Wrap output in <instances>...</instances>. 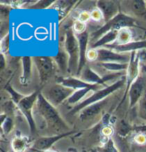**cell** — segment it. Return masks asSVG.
<instances>
[{
  "mask_svg": "<svg viewBox=\"0 0 146 152\" xmlns=\"http://www.w3.org/2000/svg\"><path fill=\"white\" fill-rule=\"evenodd\" d=\"M33 116L34 121L38 119L42 121L41 129H49L55 135L66 133L67 130L69 129L68 125L62 119L57 111V108L48 102L41 94V92L38 94V98H37L33 111Z\"/></svg>",
  "mask_w": 146,
  "mask_h": 152,
  "instance_id": "cell-1",
  "label": "cell"
},
{
  "mask_svg": "<svg viewBox=\"0 0 146 152\" xmlns=\"http://www.w3.org/2000/svg\"><path fill=\"white\" fill-rule=\"evenodd\" d=\"M137 26L136 19L132 18L131 16L125 14L123 12H120L115 17H113L111 20L105 22L101 27H99L96 31L90 34V44L92 45L95 43L100 37H102L107 32L112 30H120L121 28H131V27Z\"/></svg>",
  "mask_w": 146,
  "mask_h": 152,
  "instance_id": "cell-2",
  "label": "cell"
},
{
  "mask_svg": "<svg viewBox=\"0 0 146 152\" xmlns=\"http://www.w3.org/2000/svg\"><path fill=\"white\" fill-rule=\"evenodd\" d=\"M125 84H126V78L123 77L122 79H120L119 81H117V82L105 86V87L99 89V90H97V91L91 92V94L89 95L84 101H82L78 105L72 108L71 111L69 112V115H74V114H76V113H79L80 111H82L84 108L89 106V105L107 99V97L109 96L110 94L114 93L118 89H121L122 87H124Z\"/></svg>",
  "mask_w": 146,
  "mask_h": 152,
  "instance_id": "cell-3",
  "label": "cell"
},
{
  "mask_svg": "<svg viewBox=\"0 0 146 152\" xmlns=\"http://www.w3.org/2000/svg\"><path fill=\"white\" fill-rule=\"evenodd\" d=\"M63 47L69 58L68 73L71 76L77 77L78 69H79V62H80V50H79V42H78L77 36L73 32L72 29H69V30H67L65 32Z\"/></svg>",
  "mask_w": 146,
  "mask_h": 152,
  "instance_id": "cell-4",
  "label": "cell"
},
{
  "mask_svg": "<svg viewBox=\"0 0 146 152\" xmlns=\"http://www.w3.org/2000/svg\"><path fill=\"white\" fill-rule=\"evenodd\" d=\"M40 92L48 102L51 103L54 107L57 108L59 105H61L63 102H66L68 100L69 97L73 94L74 90L56 82L45 86Z\"/></svg>",
  "mask_w": 146,
  "mask_h": 152,
  "instance_id": "cell-5",
  "label": "cell"
},
{
  "mask_svg": "<svg viewBox=\"0 0 146 152\" xmlns=\"http://www.w3.org/2000/svg\"><path fill=\"white\" fill-rule=\"evenodd\" d=\"M34 67L37 71L40 84H45L55 75L58 67L54 57L38 55L33 56Z\"/></svg>",
  "mask_w": 146,
  "mask_h": 152,
  "instance_id": "cell-6",
  "label": "cell"
},
{
  "mask_svg": "<svg viewBox=\"0 0 146 152\" xmlns=\"http://www.w3.org/2000/svg\"><path fill=\"white\" fill-rule=\"evenodd\" d=\"M38 94L39 93H37V92H32V93L24 96L17 104L18 110L23 114V116L27 119V121H28L31 132H34L35 129H36L34 116H33V111H34L35 104H36L37 98H38Z\"/></svg>",
  "mask_w": 146,
  "mask_h": 152,
  "instance_id": "cell-7",
  "label": "cell"
},
{
  "mask_svg": "<svg viewBox=\"0 0 146 152\" xmlns=\"http://www.w3.org/2000/svg\"><path fill=\"white\" fill-rule=\"evenodd\" d=\"M146 91V72L142 70L139 77L132 83L128 90V101L129 108H133L137 106L140 98L143 96V94Z\"/></svg>",
  "mask_w": 146,
  "mask_h": 152,
  "instance_id": "cell-8",
  "label": "cell"
},
{
  "mask_svg": "<svg viewBox=\"0 0 146 152\" xmlns=\"http://www.w3.org/2000/svg\"><path fill=\"white\" fill-rule=\"evenodd\" d=\"M98 58L97 63H125L128 64L130 60V54L126 53H118L116 51L110 49L108 47L98 48Z\"/></svg>",
  "mask_w": 146,
  "mask_h": 152,
  "instance_id": "cell-9",
  "label": "cell"
},
{
  "mask_svg": "<svg viewBox=\"0 0 146 152\" xmlns=\"http://www.w3.org/2000/svg\"><path fill=\"white\" fill-rule=\"evenodd\" d=\"M140 61L138 59L136 52L130 53V60H129L128 67L126 70V84H125V95L128 92L129 88L132 85V83L134 82L137 78L139 77V75L141 74V69H140Z\"/></svg>",
  "mask_w": 146,
  "mask_h": 152,
  "instance_id": "cell-10",
  "label": "cell"
},
{
  "mask_svg": "<svg viewBox=\"0 0 146 152\" xmlns=\"http://www.w3.org/2000/svg\"><path fill=\"white\" fill-rule=\"evenodd\" d=\"M123 13L131 16L132 18H142L146 20V2L145 1H123Z\"/></svg>",
  "mask_w": 146,
  "mask_h": 152,
  "instance_id": "cell-11",
  "label": "cell"
},
{
  "mask_svg": "<svg viewBox=\"0 0 146 152\" xmlns=\"http://www.w3.org/2000/svg\"><path fill=\"white\" fill-rule=\"evenodd\" d=\"M73 133H74V131H68L66 133H62V134L50 135V136H42L35 141L33 148L36 149V150L46 152L48 150H50V148L52 147L54 143H56L57 141L62 139V138L68 136L70 134H73Z\"/></svg>",
  "mask_w": 146,
  "mask_h": 152,
  "instance_id": "cell-12",
  "label": "cell"
},
{
  "mask_svg": "<svg viewBox=\"0 0 146 152\" xmlns=\"http://www.w3.org/2000/svg\"><path fill=\"white\" fill-rule=\"evenodd\" d=\"M57 82L73 89V90H78V89H92L94 91H97L99 89L105 87V86H101V85H91V84H88L84 82V81H82L79 77H75V76L64 77L62 79H59Z\"/></svg>",
  "mask_w": 146,
  "mask_h": 152,
  "instance_id": "cell-13",
  "label": "cell"
},
{
  "mask_svg": "<svg viewBox=\"0 0 146 152\" xmlns=\"http://www.w3.org/2000/svg\"><path fill=\"white\" fill-rule=\"evenodd\" d=\"M21 72L19 76V82L22 85H27L30 83L32 79V74H33V56L24 55L21 57Z\"/></svg>",
  "mask_w": 146,
  "mask_h": 152,
  "instance_id": "cell-14",
  "label": "cell"
},
{
  "mask_svg": "<svg viewBox=\"0 0 146 152\" xmlns=\"http://www.w3.org/2000/svg\"><path fill=\"white\" fill-rule=\"evenodd\" d=\"M107 99L103 100V101H100L94 104H91L84 108L82 111H80L78 114V118L81 121H90L94 119L95 117L99 115L100 113L103 111V109L106 107L107 105Z\"/></svg>",
  "mask_w": 146,
  "mask_h": 152,
  "instance_id": "cell-15",
  "label": "cell"
},
{
  "mask_svg": "<svg viewBox=\"0 0 146 152\" xmlns=\"http://www.w3.org/2000/svg\"><path fill=\"white\" fill-rule=\"evenodd\" d=\"M97 7L102 11L104 15V22L111 20L121 12L120 2L115 1H97Z\"/></svg>",
  "mask_w": 146,
  "mask_h": 152,
  "instance_id": "cell-16",
  "label": "cell"
},
{
  "mask_svg": "<svg viewBox=\"0 0 146 152\" xmlns=\"http://www.w3.org/2000/svg\"><path fill=\"white\" fill-rule=\"evenodd\" d=\"M78 77L82 81H84V82L88 84H91V85L107 86L103 78H102L97 72L94 71L90 66H88V65H86L84 68L82 69V71L80 72Z\"/></svg>",
  "mask_w": 146,
  "mask_h": 152,
  "instance_id": "cell-17",
  "label": "cell"
},
{
  "mask_svg": "<svg viewBox=\"0 0 146 152\" xmlns=\"http://www.w3.org/2000/svg\"><path fill=\"white\" fill-rule=\"evenodd\" d=\"M110 49L116 51L118 53H126L130 54L132 52H137V51L145 49L146 48V40H139V41H133L126 45H111L107 46Z\"/></svg>",
  "mask_w": 146,
  "mask_h": 152,
  "instance_id": "cell-18",
  "label": "cell"
},
{
  "mask_svg": "<svg viewBox=\"0 0 146 152\" xmlns=\"http://www.w3.org/2000/svg\"><path fill=\"white\" fill-rule=\"evenodd\" d=\"M117 36H118V31L117 30H112V31L107 32V33L104 34L102 37H100L95 43H93V44L91 45V48L98 49V48L111 46V45L114 44V43H116Z\"/></svg>",
  "mask_w": 146,
  "mask_h": 152,
  "instance_id": "cell-19",
  "label": "cell"
},
{
  "mask_svg": "<svg viewBox=\"0 0 146 152\" xmlns=\"http://www.w3.org/2000/svg\"><path fill=\"white\" fill-rule=\"evenodd\" d=\"M54 60L56 62V65L58 67V70L62 73H68L69 69V58L67 55L64 47H59L57 55L54 57Z\"/></svg>",
  "mask_w": 146,
  "mask_h": 152,
  "instance_id": "cell-20",
  "label": "cell"
},
{
  "mask_svg": "<svg viewBox=\"0 0 146 152\" xmlns=\"http://www.w3.org/2000/svg\"><path fill=\"white\" fill-rule=\"evenodd\" d=\"M93 91L94 90H92V89H78V90H74L73 94L69 97L66 103L68 105H71V106H76L79 103L84 101L91 94V92Z\"/></svg>",
  "mask_w": 146,
  "mask_h": 152,
  "instance_id": "cell-21",
  "label": "cell"
},
{
  "mask_svg": "<svg viewBox=\"0 0 146 152\" xmlns=\"http://www.w3.org/2000/svg\"><path fill=\"white\" fill-rule=\"evenodd\" d=\"M133 41H135V39L131 28H121L120 30H118L117 40L113 45H126Z\"/></svg>",
  "mask_w": 146,
  "mask_h": 152,
  "instance_id": "cell-22",
  "label": "cell"
},
{
  "mask_svg": "<svg viewBox=\"0 0 146 152\" xmlns=\"http://www.w3.org/2000/svg\"><path fill=\"white\" fill-rule=\"evenodd\" d=\"M97 63V62H96ZM99 67L104 71H107V73H120V72H126L128 64L125 63H97Z\"/></svg>",
  "mask_w": 146,
  "mask_h": 152,
  "instance_id": "cell-23",
  "label": "cell"
},
{
  "mask_svg": "<svg viewBox=\"0 0 146 152\" xmlns=\"http://www.w3.org/2000/svg\"><path fill=\"white\" fill-rule=\"evenodd\" d=\"M28 142L22 136H16L11 141V148L14 152H24L27 149Z\"/></svg>",
  "mask_w": 146,
  "mask_h": 152,
  "instance_id": "cell-24",
  "label": "cell"
},
{
  "mask_svg": "<svg viewBox=\"0 0 146 152\" xmlns=\"http://www.w3.org/2000/svg\"><path fill=\"white\" fill-rule=\"evenodd\" d=\"M136 107H137V115H138L139 119L146 124V91L143 94V96L140 98Z\"/></svg>",
  "mask_w": 146,
  "mask_h": 152,
  "instance_id": "cell-25",
  "label": "cell"
},
{
  "mask_svg": "<svg viewBox=\"0 0 146 152\" xmlns=\"http://www.w3.org/2000/svg\"><path fill=\"white\" fill-rule=\"evenodd\" d=\"M97 152H119L114 139L110 138L105 141V143H103L100 147L97 148Z\"/></svg>",
  "mask_w": 146,
  "mask_h": 152,
  "instance_id": "cell-26",
  "label": "cell"
},
{
  "mask_svg": "<svg viewBox=\"0 0 146 152\" xmlns=\"http://www.w3.org/2000/svg\"><path fill=\"white\" fill-rule=\"evenodd\" d=\"M133 130V127H131L129 124H127L125 121H120L117 127V135L121 137H125Z\"/></svg>",
  "mask_w": 146,
  "mask_h": 152,
  "instance_id": "cell-27",
  "label": "cell"
},
{
  "mask_svg": "<svg viewBox=\"0 0 146 152\" xmlns=\"http://www.w3.org/2000/svg\"><path fill=\"white\" fill-rule=\"evenodd\" d=\"M72 30L76 35L83 34L87 31V25H86V23L81 22L79 20H75L72 25Z\"/></svg>",
  "mask_w": 146,
  "mask_h": 152,
  "instance_id": "cell-28",
  "label": "cell"
},
{
  "mask_svg": "<svg viewBox=\"0 0 146 152\" xmlns=\"http://www.w3.org/2000/svg\"><path fill=\"white\" fill-rule=\"evenodd\" d=\"M90 15H91V19H92L93 21H95V22H101V21H104V15L98 7L93 8V9L90 11Z\"/></svg>",
  "mask_w": 146,
  "mask_h": 152,
  "instance_id": "cell-29",
  "label": "cell"
},
{
  "mask_svg": "<svg viewBox=\"0 0 146 152\" xmlns=\"http://www.w3.org/2000/svg\"><path fill=\"white\" fill-rule=\"evenodd\" d=\"M13 127H14V122H13L12 118L7 116V117L2 121V130H3V132L5 134H8V133L11 132Z\"/></svg>",
  "mask_w": 146,
  "mask_h": 152,
  "instance_id": "cell-30",
  "label": "cell"
},
{
  "mask_svg": "<svg viewBox=\"0 0 146 152\" xmlns=\"http://www.w3.org/2000/svg\"><path fill=\"white\" fill-rule=\"evenodd\" d=\"M98 58V50L95 48H89L87 53H86V60L89 61L90 63H95Z\"/></svg>",
  "mask_w": 146,
  "mask_h": 152,
  "instance_id": "cell-31",
  "label": "cell"
},
{
  "mask_svg": "<svg viewBox=\"0 0 146 152\" xmlns=\"http://www.w3.org/2000/svg\"><path fill=\"white\" fill-rule=\"evenodd\" d=\"M0 47H1V53L5 54L9 50V35L6 34L4 37H2L1 42H0Z\"/></svg>",
  "mask_w": 146,
  "mask_h": 152,
  "instance_id": "cell-32",
  "label": "cell"
},
{
  "mask_svg": "<svg viewBox=\"0 0 146 152\" xmlns=\"http://www.w3.org/2000/svg\"><path fill=\"white\" fill-rule=\"evenodd\" d=\"M134 142L138 145H145L146 144V134L144 132H139L134 136Z\"/></svg>",
  "mask_w": 146,
  "mask_h": 152,
  "instance_id": "cell-33",
  "label": "cell"
},
{
  "mask_svg": "<svg viewBox=\"0 0 146 152\" xmlns=\"http://www.w3.org/2000/svg\"><path fill=\"white\" fill-rule=\"evenodd\" d=\"M90 19H91L90 12L87 11V10H83V11H81L79 14H78V17H77V20H79L83 23L89 22Z\"/></svg>",
  "mask_w": 146,
  "mask_h": 152,
  "instance_id": "cell-34",
  "label": "cell"
},
{
  "mask_svg": "<svg viewBox=\"0 0 146 152\" xmlns=\"http://www.w3.org/2000/svg\"><path fill=\"white\" fill-rule=\"evenodd\" d=\"M113 134H114V129H113V127L111 126L106 125L101 130V135L103 137H106L107 139H110V137H112Z\"/></svg>",
  "mask_w": 146,
  "mask_h": 152,
  "instance_id": "cell-35",
  "label": "cell"
},
{
  "mask_svg": "<svg viewBox=\"0 0 146 152\" xmlns=\"http://www.w3.org/2000/svg\"><path fill=\"white\" fill-rule=\"evenodd\" d=\"M136 53L140 61V64H144L143 66H146V48L145 49H141V50L137 51Z\"/></svg>",
  "mask_w": 146,
  "mask_h": 152,
  "instance_id": "cell-36",
  "label": "cell"
},
{
  "mask_svg": "<svg viewBox=\"0 0 146 152\" xmlns=\"http://www.w3.org/2000/svg\"><path fill=\"white\" fill-rule=\"evenodd\" d=\"M6 66V60H5V54L1 53V70H3Z\"/></svg>",
  "mask_w": 146,
  "mask_h": 152,
  "instance_id": "cell-37",
  "label": "cell"
},
{
  "mask_svg": "<svg viewBox=\"0 0 146 152\" xmlns=\"http://www.w3.org/2000/svg\"><path fill=\"white\" fill-rule=\"evenodd\" d=\"M133 130H140V131H144V130H146V124H144V125H141V126L133 127Z\"/></svg>",
  "mask_w": 146,
  "mask_h": 152,
  "instance_id": "cell-38",
  "label": "cell"
},
{
  "mask_svg": "<svg viewBox=\"0 0 146 152\" xmlns=\"http://www.w3.org/2000/svg\"><path fill=\"white\" fill-rule=\"evenodd\" d=\"M142 70H143L144 72H146V66H142Z\"/></svg>",
  "mask_w": 146,
  "mask_h": 152,
  "instance_id": "cell-39",
  "label": "cell"
},
{
  "mask_svg": "<svg viewBox=\"0 0 146 152\" xmlns=\"http://www.w3.org/2000/svg\"><path fill=\"white\" fill-rule=\"evenodd\" d=\"M46 152H56V151H54V150H48V151H46Z\"/></svg>",
  "mask_w": 146,
  "mask_h": 152,
  "instance_id": "cell-40",
  "label": "cell"
},
{
  "mask_svg": "<svg viewBox=\"0 0 146 152\" xmlns=\"http://www.w3.org/2000/svg\"><path fill=\"white\" fill-rule=\"evenodd\" d=\"M93 152H95V151H93ZM96 152H97V151H96Z\"/></svg>",
  "mask_w": 146,
  "mask_h": 152,
  "instance_id": "cell-41",
  "label": "cell"
}]
</instances>
